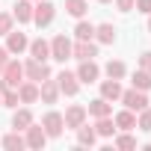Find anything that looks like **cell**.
Here are the masks:
<instances>
[{
	"label": "cell",
	"instance_id": "cell-1",
	"mask_svg": "<svg viewBox=\"0 0 151 151\" xmlns=\"http://www.w3.org/2000/svg\"><path fill=\"white\" fill-rule=\"evenodd\" d=\"M21 83H24V62H18V59H9V62H6V68H3V74H0V86L18 89Z\"/></svg>",
	"mask_w": 151,
	"mask_h": 151
},
{
	"label": "cell",
	"instance_id": "cell-2",
	"mask_svg": "<svg viewBox=\"0 0 151 151\" xmlns=\"http://www.w3.org/2000/svg\"><path fill=\"white\" fill-rule=\"evenodd\" d=\"M24 77L27 80H33V83H42V80H47L50 77V68H47V62H42V59H27L24 62Z\"/></svg>",
	"mask_w": 151,
	"mask_h": 151
},
{
	"label": "cell",
	"instance_id": "cell-3",
	"mask_svg": "<svg viewBox=\"0 0 151 151\" xmlns=\"http://www.w3.org/2000/svg\"><path fill=\"white\" fill-rule=\"evenodd\" d=\"M53 18H56V6L50 3V0H39V3L33 6V21H36L39 27L53 24Z\"/></svg>",
	"mask_w": 151,
	"mask_h": 151
},
{
	"label": "cell",
	"instance_id": "cell-4",
	"mask_svg": "<svg viewBox=\"0 0 151 151\" xmlns=\"http://www.w3.org/2000/svg\"><path fill=\"white\" fill-rule=\"evenodd\" d=\"M56 86H59V92L68 95V98H74V95L80 92V80H77V74H74V71H59Z\"/></svg>",
	"mask_w": 151,
	"mask_h": 151
},
{
	"label": "cell",
	"instance_id": "cell-5",
	"mask_svg": "<svg viewBox=\"0 0 151 151\" xmlns=\"http://www.w3.org/2000/svg\"><path fill=\"white\" fill-rule=\"evenodd\" d=\"M127 110H133V113H139V110H145L148 107V98H145V92L142 89H127V92H122V98H119Z\"/></svg>",
	"mask_w": 151,
	"mask_h": 151
},
{
	"label": "cell",
	"instance_id": "cell-6",
	"mask_svg": "<svg viewBox=\"0 0 151 151\" xmlns=\"http://www.w3.org/2000/svg\"><path fill=\"white\" fill-rule=\"evenodd\" d=\"M42 127H45L47 139H56V136H62V130H65V122H62V116H59V113H45V119H42Z\"/></svg>",
	"mask_w": 151,
	"mask_h": 151
},
{
	"label": "cell",
	"instance_id": "cell-7",
	"mask_svg": "<svg viewBox=\"0 0 151 151\" xmlns=\"http://www.w3.org/2000/svg\"><path fill=\"white\" fill-rule=\"evenodd\" d=\"M74 74H77L80 83H95V80L101 77V68H98L95 59H80V68L74 71Z\"/></svg>",
	"mask_w": 151,
	"mask_h": 151
},
{
	"label": "cell",
	"instance_id": "cell-8",
	"mask_svg": "<svg viewBox=\"0 0 151 151\" xmlns=\"http://www.w3.org/2000/svg\"><path fill=\"white\" fill-rule=\"evenodd\" d=\"M50 56H53L56 62L71 59V39H68V36H56V39L50 42Z\"/></svg>",
	"mask_w": 151,
	"mask_h": 151
},
{
	"label": "cell",
	"instance_id": "cell-9",
	"mask_svg": "<svg viewBox=\"0 0 151 151\" xmlns=\"http://www.w3.org/2000/svg\"><path fill=\"white\" fill-rule=\"evenodd\" d=\"M71 56L74 59H95L98 56V45L89 39V42H83V39H77V45H71Z\"/></svg>",
	"mask_w": 151,
	"mask_h": 151
},
{
	"label": "cell",
	"instance_id": "cell-10",
	"mask_svg": "<svg viewBox=\"0 0 151 151\" xmlns=\"http://www.w3.org/2000/svg\"><path fill=\"white\" fill-rule=\"evenodd\" d=\"M62 122H65V127L77 130V127H80V124L86 122V107H80V104L68 107V110H65V116H62Z\"/></svg>",
	"mask_w": 151,
	"mask_h": 151
},
{
	"label": "cell",
	"instance_id": "cell-11",
	"mask_svg": "<svg viewBox=\"0 0 151 151\" xmlns=\"http://www.w3.org/2000/svg\"><path fill=\"white\" fill-rule=\"evenodd\" d=\"M24 142H27V148H45V142H47V133H45V127H42V124H30V127H27V136H24Z\"/></svg>",
	"mask_w": 151,
	"mask_h": 151
},
{
	"label": "cell",
	"instance_id": "cell-12",
	"mask_svg": "<svg viewBox=\"0 0 151 151\" xmlns=\"http://www.w3.org/2000/svg\"><path fill=\"white\" fill-rule=\"evenodd\" d=\"M62 92H59V86H56V80H42L39 83V98L45 101V104H56V98H59Z\"/></svg>",
	"mask_w": 151,
	"mask_h": 151
},
{
	"label": "cell",
	"instance_id": "cell-13",
	"mask_svg": "<svg viewBox=\"0 0 151 151\" xmlns=\"http://www.w3.org/2000/svg\"><path fill=\"white\" fill-rule=\"evenodd\" d=\"M27 47H30V39H27L24 33H15V30H9L6 50H9V53H21V50H27Z\"/></svg>",
	"mask_w": 151,
	"mask_h": 151
},
{
	"label": "cell",
	"instance_id": "cell-14",
	"mask_svg": "<svg viewBox=\"0 0 151 151\" xmlns=\"http://www.w3.org/2000/svg\"><path fill=\"white\" fill-rule=\"evenodd\" d=\"M18 98H21V104H36V101H39V83L24 80V83L18 86Z\"/></svg>",
	"mask_w": 151,
	"mask_h": 151
},
{
	"label": "cell",
	"instance_id": "cell-15",
	"mask_svg": "<svg viewBox=\"0 0 151 151\" xmlns=\"http://www.w3.org/2000/svg\"><path fill=\"white\" fill-rule=\"evenodd\" d=\"M110 113H113V104L107 98H95L86 107V116H92V119H101V116H110Z\"/></svg>",
	"mask_w": 151,
	"mask_h": 151
},
{
	"label": "cell",
	"instance_id": "cell-16",
	"mask_svg": "<svg viewBox=\"0 0 151 151\" xmlns=\"http://www.w3.org/2000/svg\"><path fill=\"white\" fill-rule=\"evenodd\" d=\"M113 122H116V130H133L136 127V116H133V110H122V113H116L113 116Z\"/></svg>",
	"mask_w": 151,
	"mask_h": 151
},
{
	"label": "cell",
	"instance_id": "cell-17",
	"mask_svg": "<svg viewBox=\"0 0 151 151\" xmlns=\"http://www.w3.org/2000/svg\"><path fill=\"white\" fill-rule=\"evenodd\" d=\"M12 18H15L18 24H30V21H33V3H30V0H18Z\"/></svg>",
	"mask_w": 151,
	"mask_h": 151
},
{
	"label": "cell",
	"instance_id": "cell-18",
	"mask_svg": "<svg viewBox=\"0 0 151 151\" xmlns=\"http://www.w3.org/2000/svg\"><path fill=\"white\" fill-rule=\"evenodd\" d=\"M30 56H33V59H42V62H47V59H50V42H45V39H36V42H30Z\"/></svg>",
	"mask_w": 151,
	"mask_h": 151
},
{
	"label": "cell",
	"instance_id": "cell-19",
	"mask_svg": "<svg viewBox=\"0 0 151 151\" xmlns=\"http://www.w3.org/2000/svg\"><path fill=\"white\" fill-rule=\"evenodd\" d=\"M101 98H107V101H119V98H122V83L113 80V77L104 80V83H101Z\"/></svg>",
	"mask_w": 151,
	"mask_h": 151
},
{
	"label": "cell",
	"instance_id": "cell-20",
	"mask_svg": "<svg viewBox=\"0 0 151 151\" xmlns=\"http://www.w3.org/2000/svg\"><path fill=\"white\" fill-rule=\"evenodd\" d=\"M0 145H3L6 151H21V148H27V142H24V136H21L18 130H12V133H6L3 139H0Z\"/></svg>",
	"mask_w": 151,
	"mask_h": 151
},
{
	"label": "cell",
	"instance_id": "cell-21",
	"mask_svg": "<svg viewBox=\"0 0 151 151\" xmlns=\"http://www.w3.org/2000/svg\"><path fill=\"white\" fill-rule=\"evenodd\" d=\"M30 124H33V113H30V110H18V107H15V116H12V127H15V130H27Z\"/></svg>",
	"mask_w": 151,
	"mask_h": 151
},
{
	"label": "cell",
	"instance_id": "cell-22",
	"mask_svg": "<svg viewBox=\"0 0 151 151\" xmlns=\"http://www.w3.org/2000/svg\"><path fill=\"white\" fill-rule=\"evenodd\" d=\"M95 133H98V136H104V139H107V136H113V133H116V122H113L110 116L95 119Z\"/></svg>",
	"mask_w": 151,
	"mask_h": 151
},
{
	"label": "cell",
	"instance_id": "cell-23",
	"mask_svg": "<svg viewBox=\"0 0 151 151\" xmlns=\"http://www.w3.org/2000/svg\"><path fill=\"white\" fill-rule=\"evenodd\" d=\"M95 39H98L101 45H113V42H116V27H113V24H101V27H95Z\"/></svg>",
	"mask_w": 151,
	"mask_h": 151
},
{
	"label": "cell",
	"instance_id": "cell-24",
	"mask_svg": "<svg viewBox=\"0 0 151 151\" xmlns=\"http://www.w3.org/2000/svg\"><path fill=\"white\" fill-rule=\"evenodd\" d=\"M77 142L80 145H95L98 142V133H95V127H86V122L77 127Z\"/></svg>",
	"mask_w": 151,
	"mask_h": 151
},
{
	"label": "cell",
	"instance_id": "cell-25",
	"mask_svg": "<svg viewBox=\"0 0 151 151\" xmlns=\"http://www.w3.org/2000/svg\"><path fill=\"white\" fill-rule=\"evenodd\" d=\"M104 71H107V77H113V80H122L124 74H127V68H124V62H122V59H110Z\"/></svg>",
	"mask_w": 151,
	"mask_h": 151
},
{
	"label": "cell",
	"instance_id": "cell-26",
	"mask_svg": "<svg viewBox=\"0 0 151 151\" xmlns=\"http://www.w3.org/2000/svg\"><path fill=\"white\" fill-rule=\"evenodd\" d=\"M86 0H65V12L71 15V18H83L86 15Z\"/></svg>",
	"mask_w": 151,
	"mask_h": 151
},
{
	"label": "cell",
	"instance_id": "cell-27",
	"mask_svg": "<svg viewBox=\"0 0 151 151\" xmlns=\"http://www.w3.org/2000/svg\"><path fill=\"white\" fill-rule=\"evenodd\" d=\"M133 89H151V71H145V68H139V71H133Z\"/></svg>",
	"mask_w": 151,
	"mask_h": 151
},
{
	"label": "cell",
	"instance_id": "cell-28",
	"mask_svg": "<svg viewBox=\"0 0 151 151\" xmlns=\"http://www.w3.org/2000/svg\"><path fill=\"white\" fill-rule=\"evenodd\" d=\"M74 36H77V39H83V42L95 39V24H89V21H80L77 27H74Z\"/></svg>",
	"mask_w": 151,
	"mask_h": 151
},
{
	"label": "cell",
	"instance_id": "cell-29",
	"mask_svg": "<svg viewBox=\"0 0 151 151\" xmlns=\"http://www.w3.org/2000/svg\"><path fill=\"white\" fill-rule=\"evenodd\" d=\"M136 127H139V130H145V133H151V104H148L145 110H139V119H136Z\"/></svg>",
	"mask_w": 151,
	"mask_h": 151
},
{
	"label": "cell",
	"instance_id": "cell-30",
	"mask_svg": "<svg viewBox=\"0 0 151 151\" xmlns=\"http://www.w3.org/2000/svg\"><path fill=\"white\" fill-rule=\"evenodd\" d=\"M21 104V98H18V89H9V86H3V107H18Z\"/></svg>",
	"mask_w": 151,
	"mask_h": 151
},
{
	"label": "cell",
	"instance_id": "cell-31",
	"mask_svg": "<svg viewBox=\"0 0 151 151\" xmlns=\"http://www.w3.org/2000/svg\"><path fill=\"white\" fill-rule=\"evenodd\" d=\"M116 148H122V151H130V148H136V139H133L130 133H122V136H116Z\"/></svg>",
	"mask_w": 151,
	"mask_h": 151
},
{
	"label": "cell",
	"instance_id": "cell-32",
	"mask_svg": "<svg viewBox=\"0 0 151 151\" xmlns=\"http://www.w3.org/2000/svg\"><path fill=\"white\" fill-rule=\"evenodd\" d=\"M12 24H15V18H12V15H6V12H0V36H9Z\"/></svg>",
	"mask_w": 151,
	"mask_h": 151
},
{
	"label": "cell",
	"instance_id": "cell-33",
	"mask_svg": "<svg viewBox=\"0 0 151 151\" xmlns=\"http://www.w3.org/2000/svg\"><path fill=\"white\" fill-rule=\"evenodd\" d=\"M136 12H142V15H151V0H136Z\"/></svg>",
	"mask_w": 151,
	"mask_h": 151
},
{
	"label": "cell",
	"instance_id": "cell-34",
	"mask_svg": "<svg viewBox=\"0 0 151 151\" xmlns=\"http://www.w3.org/2000/svg\"><path fill=\"white\" fill-rule=\"evenodd\" d=\"M139 68H145V71H151V50H145V53L139 56Z\"/></svg>",
	"mask_w": 151,
	"mask_h": 151
},
{
	"label": "cell",
	"instance_id": "cell-35",
	"mask_svg": "<svg viewBox=\"0 0 151 151\" xmlns=\"http://www.w3.org/2000/svg\"><path fill=\"white\" fill-rule=\"evenodd\" d=\"M133 3H136V0H116L119 12H130V9H133Z\"/></svg>",
	"mask_w": 151,
	"mask_h": 151
},
{
	"label": "cell",
	"instance_id": "cell-36",
	"mask_svg": "<svg viewBox=\"0 0 151 151\" xmlns=\"http://www.w3.org/2000/svg\"><path fill=\"white\" fill-rule=\"evenodd\" d=\"M9 56H12V53H9L6 47H0V74H3V68H6V62H9Z\"/></svg>",
	"mask_w": 151,
	"mask_h": 151
},
{
	"label": "cell",
	"instance_id": "cell-37",
	"mask_svg": "<svg viewBox=\"0 0 151 151\" xmlns=\"http://www.w3.org/2000/svg\"><path fill=\"white\" fill-rule=\"evenodd\" d=\"M0 107H3V86H0Z\"/></svg>",
	"mask_w": 151,
	"mask_h": 151
},
{
	"label": "cell",
	"instance_id": "cell-38",
	"mask_svg": "<svg viewBox=\"0 0 151 151\" xmlns=\"http://www.w3.org/2000/svg\"><path fill=\"white\" fill-rule=\"evenodd\" d=\"M148 33H151V15H148Z\"/></svg>",
	"mask_w": 151,
	"mask_h": 151
},
{
	"label": "cell",
	"instance_id": "cell-39",
	"mask_svg": "<svg viewBox=\"0 0 151 151\" xmlns=\"http://www.w3.org/2000/svg\"><path fill=\"white\" fill-rule=\"evenodd\" d=\"M101 3H113V0H101Z\"/></svg>",
	"mask_w": 151,
	"mask_h": 151
}]
</instances>
